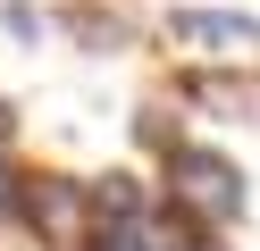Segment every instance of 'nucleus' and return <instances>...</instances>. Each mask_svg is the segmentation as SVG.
<instances>
[{
  "mask_svg": "<svg viewBox=\"0 0 260 251\" xmlns=\"http://www.w3.org/2000/svg\"><path fill=\"white\" fill-rule=\"evenodd\" d=\"M151 193L168 201V209H185L193 226H210V234L243 226V209H252V176H243V167L226 159L218 142H193V134H176V142L159 151Z\"/></svg>",
  "mask_w": 260,
  "mask_h": 251,
  "instance_id": "f257e3e1",
  "label": "nucleus"
},
{
  "mask_svg": "<svg viewBox=\"0 0 260 251\" xmlns=\"http://www.w3.org/2000/svg\"><path fill=\"white\" fill-rule=\"evenodd\" d=\"M9 226L34 251H92L101 243V218H92V184L68 176V167H25L17 176V209Z\"/></svg>",
  "mask_w": 260,
  "mask_h": 251,
  "instance_id": "f03ea898",
  "label": "nucleus"
},
{
  "mask_svg": "<svg viewBox=\"0 0 260 251\" xmlns=\"http://www.w3.org/2000/svg\"><path fill=\"white\" fill-rule=\"evenodd\" d=\"M159 42L185 67H252L260 59V17L252 9H202V0H185V9L159 17Z\"/></svg>",
  "mask_w": 260,
  "mask_h": 251,
  "instance_id": "7ed1b4c3",
  "label": "nucleus"
},
{
  "mask_svg": "<svg viewBox=\"0 0 260 251\" xmlns=\"http://www.w3.org/2000/svg\"><path fill=\"white\" fill-rule=\"evenodd\" d=\"M176 109L210 126H260V59L252 67H176Z\"/></svg>",
  "mask_w": 260,
  "mask_h": 251,
  "instance_id": "20e7f679",
  "label": "nucleus"
},
{
  "mask_svg": "<svg viewBox=\"0 0 260 251\" xmlns=\"http://www.w3.org/2000/svg\"><path fill=\"white\" fill-rule=\"evenodd\" d=\"M118 251H226V234H210V226H193L185 209H168V201L151 193V209L135 218V226H118L109 234Z\"/></svg>",
  "mask_w": 260,
  "mask_h": 251,
  "instance_id": "39448f33",
  "label": "nucleus"
},
{
  "mask_svg": "<svg viewBox=\"0 0 260 251\" xmlns=\"http://www.w3.org/2000/svg\"><path fill=\"white\" fill-rule=\"evenodd\" d=\"M92 184V218H101V234L135 226L143 209H151V176H135V167H109V176H84Z\"/></svg>",
  "mask_w": 260,
  "mask_h": 251,
  "instance_id": "423d86ee",
  "label": "nucleus"
},
{
  "mask_svg": "<svg viewBox=\"0 0 260 251\" xmlns=\"http://www.w3.org/2000/svg\"><path fill=\"white\" fill-rule=\"evenodd\" d=\"M59 25H68V33H76V42H84V50H92V59H118V50H126V42H135V25H126V17H118V9H92V0H76V9H68V17H59Z\"/></svg>",
  "mask_w": 260,
  "mask_h": 251,
  "instance_id": "0eeeda50",
  "label": "nucleus"
},
{
  "mask_svg": "<svg viewBox=\"0 0 260 251\" xmlns=\"http://www.w3.org/2000/svg\"><path fill=\"white\" fill-rule=\"evenodd\" d=\"M0 33H9V42H25V50H42V33H51V17H42L34 0H0Z\"/></svg>",
  "mask_w": 260,
  "mask_h": 251,
  "instance_id": "6e6552de",
  "label": "nucleus"
},
{
  "mask_svg": "<svg viewBox=\"0 0 260 251\" xmlns=\"http://www.w3.org/2000/svg\"><path fill=\"white\" fill-rule=\"evenodd\" d=\"M135 134H143V151H151V159H159V151H168V142H176V134H185V126H168V109H159V100H151V109L135 117Z\"/></svg>",
  "mask_w": 260,
  "mask_h": 251,
  "instance_id": "1a4fd4ad",
  "label": "nucleus"
},
{
  "mask_svg": "<svg viewBox=\"0 0 260 251\" xmlns=\"http://www.w3.org/2000/svg\"><path fill=\"white\" fill-rule=\"evenodd\" d=\"M17 176H25V167L0 151V226H9V209H17Z\"/></svg>",
  "mask_w": 260,
  "mask_h": 251,
  "instance_id": "9d476101",
  "label": "nucleus"
},
{
  "mask_svg": "<svg viewBox=\"0 0 260 251\" xmlns=\"http://www.w3.org/2000/svg\"><path fill=\"white\" fill-rule=\"evenodd\" d=\"M9 142H17V100L0 92V151H9Z\"/></svg>",
  "mask_w": 260,
  "mask_h": 251,
  "instance_id": "9b49d317",
  "label": "nucleus"
}]
</instances>
